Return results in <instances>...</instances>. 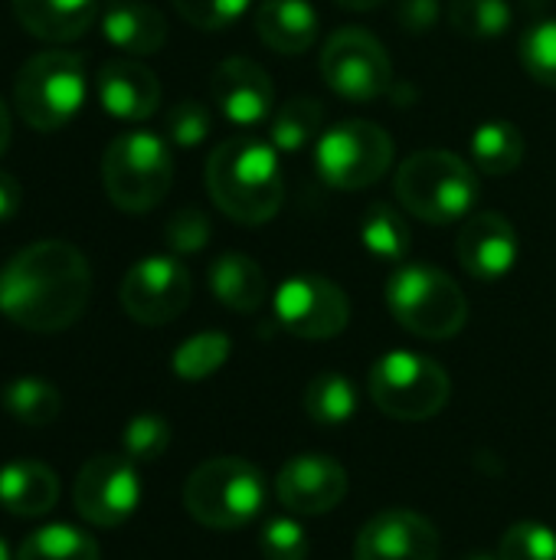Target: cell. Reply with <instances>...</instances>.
<instances>
[{
  "label": "cell",
  "instance_id": "obj_1",
  "mask_svg": "<svg viewBox=\"0 0 556 560\" xmlns=\"http://www.w3.org/2000/svg\"><path fill=\"white\" fill-rule=\"evenodd\" d=\"M88 295V259L66 240L29 243L0 269V315L23 331L56 335L75 325Z\"/></svg>",
  "mask_w": 556,
  "mask_h": 560
},
{
  "label": "cell",
  "instance_id": "obj_2",
  "mask_svg": "<svg viewBox=\"0 0 556 560\" xmlns=\"http://www.w3.org/2000/svg\"><path fill=\"white\" fill-rule=\"evenodd\" d=\"M206 190L233 223H269L285 200V174L275 144L252 135L223 141L206 161Z\"/></svg>",
  "mask_w": 556,
  "mask_h": 560
},
{
  "label": "cell",
  "instance_id": "obj_3",
  "mask_svg": "<svg viewBox=\"0 0 556 560\" xmlns=\"http://www.w3.org/2000/svg\"><path fill=\"white\" fill-rule=\"evenodd\" d=\"M88 95L85 59L69 49H43L29 56L13 79L16 115L33 131H59L69 125Z\"/></svg>",
  "mask_w": 556,
  "mask_h": 560
},
{
  "label": "cell",
  "instance_id": "obj_4",
  "mask_svg": "<svg viewBox=\"0 0 556 560\" xmlns=\"http://www.w3.org/2000/svg\"><path fill=\"white\" fill-rule=\"evenodd\" d=\"M184 509L203 528H242L265 509V476L239 456L206 459L184 482Z\"/></svg>",
  "mask_w": 556,
  "mask_h": 560
},
{
  "label": "cell",
  "instance_id": "obj_5",
  "mask_svg": "<svg viewBox=\"0 0 556 560\" xmlns=\"http://www.w3.org/2000/svg\"><path fill=\"white\" fill-rule=\"evenodd\" d=\"M397 197L400 203L433 223L446 226L472 213L478 203V180L465 158L452 151H416L397 171Z\"/></svg>",
  "mask_w": 556,
  "mask_h": 560
},
{
  "label": "cell",
  "instance_id": "obj_6",
  "mask_svg": "<svg viewBox=\"0 0 556 560\" xmlns=\"http://www.w3.org/2000/svg\"><path fill=\"white\" fill-rule=\"evenodd\" d=\"M387 305L406 331L426 341L456 338L469 322L465 292L449 272L429 262L400 266L387 282Z\"/></svg>",
  "mask_w": 556,
  "mask_h": 560
},
{
  "label": "cell",
  "instance_id": "obj_7",
  "mask_svg": "<svg viewBox=\"0 0 556 560\" xmlns=\"http://www.w3.org/2000/svg\"><path fill=\"white\" fill-rule=\"evenodd\" d=\"M174 180V158L167 138L134 128L111 138L102 154V184L108 200L125 213L154 210Z\"/></svg>",
  "mask_w": 556,
  "mask_h": 560
},
{
  "label": "cell",
  "instance_id": "obj_8",
  "mask_svg": "<svg viewBox=\"0 0 556 560\" xmlns=\"http://www.w3.org/2000/svg\"><path fill=\"white\" fill-rule=\"evenodd\" d=\"M370 397L380 413L403 423H419L442 413L452 397V381L442 364L426 354L390 351L370 368Z\"/></svg>",
  "mask_w": 556,
  "mask_h": 560
},
{
  "label": "cell",
  "instance_id": "obj_9",
  "mask_svg": "<svg viewBox=\"0 0 556 560\" xmlns=\"http://www.w3.org/2000/svg\"><path fill=\"white\" fill-rule=\"evenodd\" d=\"M393 164V141L377 121L347 118L328 128L315 148V167L334 190H364Z\"/></svg>",
  "mask_w": 556,
  "mask_h": 560
},
{
  "label": "cell",
  "instance_id": "obj_10",
  "mask_svg": "<svg viewBox=\"0 0 556 560\" xmlns=\"http://www.w3.org/2000/svg\"><path fill=\"white\" fill-rule=\"evenodd\" d=\"M321 75L328 89L347 102H374L393 89V66L383 43L360 26H344L328 36Z\"/></svg>",
  "mask_w": 556,
  "mask_h": 560
},
{
  "label": "cell",
  "instance_id": "obj_11",
  "mask_svg": "<svg viewBox=\"0 0 556 560\" xmlns=\"http://www.w3.org/2000/svg\"><path fill=\"white\" fill-rule=\"evenodd\" d=\"M75 512L98 528H118L125 525L138 505H141V476L138 463L118 453H98L92 456L72 486Z\"/></svg>",
  "mask_w": 556,
  "mask_h": 560
},
{
  "label": "cell",
  "instance_id": "obj_12",
  "mask_svg": "<svg viewBox=\"0 0 556 560\" xmlns=\"http://www.w3.org/2000/svg\"><path fill=\"white\" fill-rule=\"evenodd\" d=\"M275 318L279 325L305 341L338 338L351 322V302L344 289L324 276H292L275 292Z\"/></svg>",
  "mask_w": 556,
  "mask_h": 560
},
{
  "label": "cell",
  "instance_id": "obj_13",
  "mask_svg": "<svg viewBox=\"0 0 556 560\" xmlns=\"http://www.w3.org/2000/svg\"><path fill=\"white\" fill-rule=\"evenodd\" d=\"M193 295V282L190 272L180 259L174 256H147L141 262H134L118 289L121 308L128 312V318H134L138 325H167L177 315H184V308L190 305Z\"/></svg>",
  "mask_w": 556,
  "mask_h": 560
},
{
  "label": "cell",
  "instance_id": "obj_14",
  "mask_svg": "<svg viewBox=\"0 0 556 560\" xmlns=\"http://www.w3.org/2000/svg\"><path fill=\"white\" fill-rule=\"evenodd\" d=\"M275 495L292 515H328L347 495V469L324 453H301L279 469Z\"/></svg>",
  "mask_w": 556,
  "mask_h": 560
},
{
  "label": "cell",
  "instance_id": "obj_15",
  "mask_svg": "<svg viewBox=\"0 0 556 560\" xmlns=\"http://www.w3.org/2000/svg\"><path fill=\"white\" fill-rule=\"evenodd\" d=\"M439 532L410 509L377 512L354 541V560H439Z\"/></svg>",
  "mask_w": 556,
  "mask_h": 560
},
{
  "label": "cell",
  "instance_id": "obj_16",
  "mask_svg": "<svg viewBox=\"0 0 556 560\" xmlns=\"http://www.w3.org/2000/svg\"><path fill=\"white\" fill-rule=\"evenodd\" d=\"M210 95L220 115L236 128H259L272 115V105H275V89H272L269 72L259 62L242 59V56L223 59L213 69Z\"/></svg>",
  "mask_w": 556,
  "mask_h": 560
},
{
  "label": "cell",
  "instance_id": "obj_17",
  "mask_svg": "<svg viewBox=\"0 0 556 560\" xmlns=\"http://www.w3.org/2000/svg\"><path fill=\"white\" fill-rule=\"evenodd\" d=\"M456 253L469 276H475L482 282H498L514 269V262L521 256L518 230L501 213H492V210L475 213L459 230Z\"/></svg>",
  "mask_w": 556,
  "mask_h": 560
},
{
  "label": "cell",
  "instance_id": "obj_18",
  "mask_svg": "<svg viewBox=\"0 0 556 560\" xmlns=\"http://www.w3.org/2000/svg\"><path fill=\"white\" fill-rule=\"evenodd\" d=\"M95 95L111 118L144 121L161 105V82L144 62L118 56L102 62L95 75Z\"/></svg>",
  "mask_w": 556,
  "mask_h": 560
},
{
  "label": "cell",
  "instance_id": "obj_19",
  "mask_svg": "<svg viewBox=\"0 0 556 560\" xmlns=\"http://www.w3.org/2000/svg\"><path fill=\"white\" fill-rule=\"evenodd\" d=\"M102 33L105 39L131 56H151L167 39V20L154 3L144 0H102Z\"/></svg>",
  "mask_w": 556,
  "mask_h": 560
},
{
  "label": "cell",
  "instance_id": "obj_20",
  "mask_svg": "<svg viewBox=\"0 0 556 560\" xmlns=\"http://www.w3.org/2000/svg\"><path fill=\"white\" fill-rule=\"evenodd\" d=\"M59 502V479L46 463L13 459L0 466V509L16 518H43Z\"/></svg>",
  "mask_w": 556,
  "mask_h": 560
},
{
  "label": "cell",
  "instance_id": "obj_21",
  "mask_svg": "<svg viewBox=\"0 0 556 560\" xmlns=\"http://www.w3.org/2000/svg\"><path fill=\"white\" fill-rule=\"evenodd\" d=\"M20 26L46 43H72L88 33L102 0H13Z\"/></svg>",
  "mask_w": 556,
  "mask_h": 560
},
{
  "label": "cell",
  "instance_id": "obj_22",
  "mask_svg": "<svg viewBox=\"0 0 556 560\" xmlns=\"http://www.w3.org/2000/svg\"><path fill=\"white\" fill-rule=\"evenodd\" d=\"M318 13L308 0H262L256 10V33L282 56H298L318 39Z\"/></svg>",
  "mask_w": 556,
  "mask_h": 560
},
{
  "label": "cell",
  "instance_id": "obj_23",
  "mask_svg": "<svg viewBox=\"0 0 556 560\" xmlns=\"http://www.w3.org/2000/svg\"><path fill=\"white\" fill-rule=\"evenodd\" d=\"M210 289L229 312H239V315L259 312L269 295L262 266L246 253H223L210 266Z\"/></svg>",
  "mask_w": 556,
  "mask_h": 560
},
{
  "label": "cell",
  "instance_id": "obj_24",
  "mask_svg": "<svg viewBox=\"0 0 556 560\" xmlns=\"http://www.w3.org/2000/svg\"><path fill=\"white\" fill-rule=\"evenodd\" d=\"M469 148H472V161H475L478 171H485L492 177H501V174H511V171L521 167L528 141H524V135H521V128L514 121L495 118V121H485V125L475 128Z\"/></svg>",
  "mask_w": 556,
  "mask_h": 560
},
{
  "label": "cell",
  "instance_id": "obj_25",
  "mask_svg": "<svg viewBox=\"0 0 556 560\" xmlns=\"http://www.w3.org/2000/svg\"><path fill=\"white\" fill-rule=\"evenodd\" d=\"M321 125H324V108H321V102H315L311 95H298V98H288V102L275 112L272 131H269V135H272L275 151H282V154H298V151H305L315 138L324 135Z\"/></svg>",
  "mask_w": 556,
  "mask_h": 560
},
{
  "label": "cell",
  "instance_id": "obj_26",
  "mask_svg": "<svg viewBox=\"0 0 556 560\" xmlns=\"http://www.w3.org/2000/svg\"><path fill=\"white\" fill-rule=\"evenodd\" d=\"M98 541L72 525H46L23 538L16 560H98Z\"/></svg>",
  "mask_w": 556,
  "mask_h": 560
},
{
  "label": "cell",
  "instance_id": "obj_27",
  "mask_svg": "<svg viewBox=\"0 0 556 560\" xmlns=\"http://www.w3.org/2000/svg\"><path fill=\"white\" fill-rule=\"evenodd\" d=\"M360 243L370 256L383 259V262H403L413 243V233L403 220V213L390 203H374L364 213L360 223Z\"/></svg>",
  "mask_w": 556,
  "mask_h": 560
},
{
  "label": "cell",
  "instance_id": "obj_28",
  "mask_svg": "<svg viewBox=\"0 0 556 560\" xmlns=\"http://www.w3.org/2000/svg\"><path fill=\"white\" fill-rule=\"evenodd\" d=\"M3 407L23 427H49L62 410V397L43 377H16L3 390Z\"/></svg>",
  "mask_w": 556,
  "mask_h": 560
},
{
  "label": "cell",
  "instance_id": "obj_29",
  "mask_svg": "<svg viewBox=\"0 0 556 560\" xmlns=\"http://www.w3.org/2000/svg\"><path fill=\"white\" fill-rule=\"evenodd\" d=\"M305 413L315 423L338 427L357 413V390L344 374H318L305 390Z\"/></svg>",
  "mask_w": 556,
  "mask_h": 560
},
{
  "label": "cell",
  "instance_id": "obj_30",
  "mask_svg": "<svg viewBox=\"0 0 556 560\" xmlns=\"http://www.w3.org/2000/svg\"><path fill=\"white\" fill-rule=\"evenodd\" d=\"M229 351L233 345L223 331H200L174 351L170 368L180 381H206L229 361Z\"/></svg>",
  "mask_w": 556,
  "mask_h": 560
},
{
  "label": "cell",
  "instance_id": "obj_31",
  "mask_svg": "<svg viewBox=\"0 0 556 560\" xmlns=\"http://www.w3.org/2000/svg\"><path fill=\"white\" fill-rule=\"evenodd\" d=\"M514 13L508 0H452L449 3V23L456 33L472 39H492L501 36L511 26Z\"/></svg>",
  "mask_w": 556,
  "mask_h": 560
},
{
  "label": "cell",
  "instance_id": "obj_32",
  "mask_svg": "<svg viewBox=\"0 0 556 560\" xmlns=\"http://www.w3.org/2000/svg\"><path fill=\"white\" fill-rule=\"evenodd\" d=\"M521 62L534 82L556 89V20H537L524 30Z\"/></svg>",
  "mask_w": 556,
  "mask_h": 560
},
{
  "label": "cell",
  "instance_id": "obj_33",
  "mask_svg": "<svg viewBox=\"0 0 556 560\" xmlns=\"http://www.w3.org/2000/svg\"><path fill=\"white\" fill-rule=\"evenodd\" d=\"M498 560H556V532L541 522H518L505 532Z\"/></svg>",
  "mask_w": 556,
  "mask_h": 560
},
{
  "label": "cell",
  "instance_id": "obj_34",
  "mask_svg": "<svg viewBox=\"0 0 556 560\" xmlns=\"http://www.w3.org/2000/svg\"><path fill=\"white\" fill-rule=\"evenodd\" d=\"M121 443H125V456L131 463H154L170 446V427H167V420H161L154 413H141L125 427Z\"/></svg>",
  "mask_w": 556,
  "mask_h": 560
},
{
  "label": "cell",
  "instance_id": "obj_35",
  "mask_svg": "<svg viewBox=\"0 0 556 560\" xmlns=\"http://www.w3.org/2000/svg\"><path fill=\"white\" fill-rule=\"evenodd\" d=\"M210 121H213V115L203 102L184 98L164 115V131H167V141H174L180 148H197L210 135Z\"/></svg>",
  "mask_w": 556,
  "mask_h": 560
},
{
  "label": "cell",
  "instance_id": "obj_36",
  "mask_svg": "<svg viewBox=\"0 0 556 560\" xmlns=\"http://www.w3.org/2000/svg\"><path fill=\"white\" fill-rule=\"evenodd\" d=\"M164 240L177 256H190L200 253L210 243V220L200 207H180L170 213L167 226H164Z\"/></svg>",
  "mask_w": 556,
  "mask_h": 560
},
{
  "label": "cell",
  "instance_id": "obj_37",
  "mask_svg": "<svg viewBox=\"0 0 556 560\" xmlns=\"http://www.w3.org/2000/svg\"><path fill=\"white\" fill-rule=\"evenodd\" d=\"M259 551L265 560H308V535L295 518H272L262 528Z\"/></svg>",
  "mask_w": 556,
  "mask_h": 560
},
{
  "label": "cell",
  "instance_id": "obj_38",
  "mask_svg": "<svg viewBox=\"0 0 556 560\" xmlns=\"http://www.w3.org/2000/svg\"><path fill=\"white\" fill-rule=\"evenodd\" d=\"M170 3L197 30H226L249 7V0H170Z\"/></svg>",
  "mask_w": 556,
  "mask_h": 560
},
{
  "label": "cell",
  "instance_id": "obj_39",
  "mask_svg": "<svg viewBox=\"0 0 556 560\" xmlns=\"http://www.w3.org/2000/svg\"><path fill=\"white\" fill-rule=\"evenodd\" d=\"M397 20L406 33H429L439 23V0H400Z\"/></svg>",
  "mask_w": 556,
  "mask_h": 560
},
{
  "label": "cell",
  "instance_id": "obj_40",
  "mask_svg": "<svg viewBox=\"0 0 556 560\" xmlns=\"http://www.w3.org/2000/svg\"><path fill=\"white\" fill-rule=\"evenodd\" d=\"M20 200H23V190H20V180L7 171H0V223L10 220L16 210H20Z\"/></svg>",
  "mask_w": 556,
  "mask_h": 560
},
{
  "label": "cell",
  "instance_id": "obj_41",
  "mask_svg": "<svg viewBox=\"0 0 556 560\" xmlns=\"http://www.w3.org/2000/svg\"><path fill=\"white\" fill-rule=\"evenodd\" d=\"M10 135H13V118H10V105L0 98V158L10 144Z\"/></svg>",
  "mask_w": 556,
  "mask_h": 560
},
{
  "label": "cell",
  "instance_id": "obj_42",
  "mask_svg": "<svg viewBox=\"0 0 556 560\" xmlns=\"http://www.w3.org/2000/svg\"><path fill=\"white\" fill-rule=\"evenodd\" d=\"M344 10H354V13H364V10H374V7H380L383 0H338Z\"/></svg>",
  "mask_w": 556,
  "mask_h": 560
},
{
  "label": "cell",
  "instance_id": "obj_43",
  "mask_svg": "<svg viewBox=\"0 0 556 560\" xmlns=\"http://www.w3.org/2000/svg\"><path fill=\"white\" fill-rule=\"evenodd\" d=\"M0 560H10V548H7V541L0 538Z\"/></svg>",
  "mask_w": 556,
  "mask_h": 560
},
{
  "label": "cell",
  "instance_id": "obj_44",
  "mask_svg": "<svg viewBox=\"0 0 556 560\" xmlns=\"http://www.w3.org/2000/svg\"><path fill=\"white\" fill-rule=\"evenodd\" d=\"M465 560H498V558H488V555H475V558H465Z\"/></svg>",
  "mask_w": 556,
  "mask_h": 560
}]
</instances>
